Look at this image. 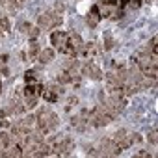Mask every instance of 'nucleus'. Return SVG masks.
<instances>
[{
    "label": "nucleus",
    "mask_w": 158,
    "mask_h": 158,
    "mask_svg": "<svg viewBox=\"0 0 158 158\" xmlns=\"http://www.w3.org/2000/svg\"><path fill=\"white\" fill-rule=\"evenodd\" d=\"M48 156H69L74 149L71 136H47Z\"/></svg>",
    "instance_id": "f257e3e1"
},
{
    "label": "nucleus",
    "mask_w": 158,
    "mask_h": 158,
    "mask_svg": "<svg viewBox=\"0 0 158 158\" xmlns=\"http://www.w3.org/2000/svg\"><path fill=\"white\" fill-rule=\"evenodd\" d=\"M35 117H37V127H39V130H41L45 136H50V134L58 128V125H60L58 115H56L50 108H41Z\"/></svg>",
    "instance_id": "f03ea898"
},
{
    "label": "nucleus",
    "mask_w": 158,
    "mask_h": 158,
    "mask_svg": "<svg viewBox=\"0 0 158 158\" xmlns=\"http://www.w3.org/2000/svg\"><path fill=\"white\" fill-rule=\"evenodd\" d=\"M110 138L115 141V145H117L121 151H125V149L132 147L134 143L141 141V136H139L138 132H130V130H127V128H119V130H115Z\"/></svg>",
    "instance_id": "7ed1b4c3"
},
{
    "label": "nucleus",
    "mask_w": 158,
    "mask_h": 158,
    "mask_svg": "<svg viewBox=\"0 0 158 158\" xmlns=\"http://www.w3.org/2000/svg\"><path fill=\"white\" fill-rule=\"evenodd\" d=\"M61 13L60 11H56V10H48V11H45V13H41L39 17H37V26L41 28V30H54V28H58L60 24H61Z\"/></svg>",
    "instance_id": "20e7f679"
},
{
    "label": "nucleus",
    "mask_w": 158,
    "mask_h": 158,
    "mask_svg": "<svg viewBox=\"0 0 158 158\" xmlns=\"http://www.w3.org/2000/svg\"><path fill=\"white\" fill-rule=\"evenodd\" d=\"M43 84L41 82H35V84H26L23 88V99H24V104H26V110L28 108H34L43 93Z\"/></svg>",
    "instance_id": "39448f33"
},
{
    "label": "nucleus",
    "mask_w": 158,
    "mask_h": 158,
    "mask_svg": "<svg viewBox=\"0 0 158 158\" xmlns=\"http://www.w3.org/2000/svg\"><path fill=\"white\" fill-rule=\"evenodd\" d=\"M88 121H89V127L101 128V127H106L108 123H112V117H110V115L104 112V108L99 104V106H95V108L89 110V117H88Z\"/></svg>",
    "instance_id": "423d86ee"
},
{
    "label": "nucleus",
    "mask_w": 158,
    "mask_h": 158,
    "mask_svg": "<svg viewBox=\"0 0 158 158\" xmlns=\"http://www.w3.org/2000/svg\"><path fill=\"white\" fill-rule=\"evenodd\" d=\"M80 71H82V76L89 78V80H102V78H104V74H102L101 67H99L93 60L84 61V63L80 65Z\"/></svg>",
    "instance_id": "0eeeda50"
},
{
    "label": "nucleus",
    "mask_w": 158,
    "mask_h": 158,
    "mask_svg": "<svg viewBox=\"0 0 158 158\" xmlns=\"http://www.w3.org/2000/svg\"><path fill=\"white\" fill-rule=\"evenodd\" d=\"M101 56H102V47L95 41L84 43V47L78 52V58H84V60H95V58H101Z\"/></svg>",
    "instance_id": "6e6552de"
},
{
    "label": "nucleus",
    "mask_w": 158,
    "mask_h": 158,
    "mask_svg": "<svg viewBox=\"0 0 158 158\" xmlns=\"http://www.w3.org/2000/svg\"><path fill=\"white\" fill-rule=\"evenodd\" d=\"M61 91H63V89H61V84H58V82H54V84H47V86L43 88L41 97H43L47 102L54 104V102H58V99H60Z\"/></svg>",
    "instance_id": "1a4fd4ad"
},
{
    "label": "nucleus",
    "mask_w": 158,
    "mask_h": 158,
    "mask_svg": "<svg viewBox=\"0 0 158 158\" xmlns=\"http://www.w3.org/2000/svg\"><path fill=\"white\" fill-rule=\"evenodd\" d=\"M88 117H89V110H88V108H82L80 112H78V115H73L71 125H73L78 132H86V130H88V127H89Z\"/></svg>",
    "instance_id": "9d476101"
},
{
    "label": "nucleus",
    "mask_w": 158,
    "mask_h": 158,
    "mask_svg": "<svg viewBox=\"0 0 158 158\" xmlns=\"http://www.w3.org/2000/svg\"><path fill=\"white\" fill-rule=\"evenodd\" d=\"M99 154H102V156H117V154H121V149L115 145V141L112 139V138H104V139H101V143H99Z\"/></svg>",
    "instance_id": "9b49d317"
},
{
    "label": "nucleus",
    "mask_w": 158,
    "mask_h": 158,
    "mask_svg": "<svg viewBox=\"0 0 158 158\" xmlns=\"http://www.w3.org/2000/svg\"><path fill=\"white\" fill-rule=\"evenodd\" d=\"M67 32H63V30H56V32H52V35H50V43H52V47H56L58 50H61V47L65 45V41H67Z\"/></svg>",
    "instance_id": "f8f14e48"
},
{
    "label": "nucleus",
    "mask_w": 158,
    "mask_h": 158,
    "mask_svg": "<svg viewBox=\"0 0 158 158\" xmlns=\"http://www.w3.org/2000/svg\"><path fill=\"white\" fill-rule=\"evenodd\" d=\"M99 21H101V11H99V4H95V6H91L89 15H88L86 23H88V26H89V28H95V26L99 24Z\"/></svg>",
    "instance_id": "ddd939ff"
},
{
    "label": "nucleus",
    "mask_w": 158,
    "mask_h": 158,
    "mask_svg": "<svg viewBox=\"0 0 158 158\" xmlns=\"http://www.w3.org/2000/svg\"><path fill=\"white\" fill-rule=\"evenodd\" d=\"M106 88H108V91L110 89H121L123 88V84H121V80L115 76V73H106Z\"/></svg>",
    "instance_id": "4468645a"
},
{
    "label": "nucleus",
    "mask_w": 158,
    "mask_h": 158,
    "mask_svg": "<svg viewBox=\"0 0 158 158\" xmlns=\"http://www.w3.org/2000/svg\"><path fill=\"white\" fill-rule=\"evenodd\" d=\"M54 56H56V52H54L52 48H43V50L37 54V60H39V63L47 65V63H50V61L54 60Z\"/></svg>",
    "instance_id": "2eb2a0df"
},
{
    "label": "nucleus",
    "mask_w": 158,
    "mask_h": 158,
    "mask_svg": "<svg viewBox=\"0 0 158 158\" xmlns=\"http://www.w3.org/2000/svg\"><path fill=\"white\" fill-rule=\"evenodd\" d=\"M19 6H21V0H2V8L8 11V13H17V10H19Z\"/></svg>",
    "instance_id": "dca6fc26"
},
{
    "label": "nucleus",
    "mask_w": 158,
    "mask_h": 158,
    "mask_svg": "<svg viewBox=\"0 0 158 158\" xmlns=\"http://www.w3.org/2000/svg\"><path fill=\"white\" fill-rule=\"evenodd\" d=\"M39 73L35 71V69H28L26 73H24V82L26 84H35V82H39V76H37Z\"/></svg>",
    "instance_id": "f3484780"
},
{
    "label": "nucleus",
    "mask_w": 158,
    "mask_h": 158,
    "mask_svg": "<svg viewBox=\"0 0 158 158\" xmlns=\"http://www.w3.org/2000/svg\"><path fill=\"white\" fill-rule=\"evenodd\" d=\"M39 52H41V48H39L37 41H35V39H30V47H28V56H30V60H35Z\"/></svg>",
    "instance_id": "a211bd4d"
},
{
    "label": "nucleus",
    "mask_w": 158,
    "mask_h": 158,
    "mask_svg": "<svg viewBox=\"0 0 158 158\" xmlns=\"http://www.w3.org/2000/svg\"><path fill=\"white\" fill-rule=\"evenodd\" d=\"M56 82H58V84H61V86H65V84H71V78H69V73L61 69V71L58 73V76H56Z\"/></svg>",
    "instance_id": "6ab92c4d"
},
{
    "label": "nucleus",
    "mask_w": 158,
    "mask_h": 158,
    "mask_svg": "<svg viewBox=\"0 0 158 158\" xmlns=\"http://www.w3.org/2000/svg\"><path fill=\"white\" fill-rule=\"evenodd\" d=\"M114 37H112V34L110 32H106L104 34V47H102V50H112L114 48Z\"/></svg>",
    "instance_id": "aec40b11"
},
{
    "label": "nucleus",
    "mask_w": 158,
    "mask_h": 158,
    "mask_svg": "<svg viewBox=\"0 0 158 158\" xmlns=\"http://www.w3.org/2000/svg\"><path fill=\"white\" fill-rule=\"evenodd\" d=\"M141 4H143V0H128L127 2V11H136V10L141 8Z\"/></svg>",
    "instance_id": "412c9836"
},
{
    "label": "nucleus",
    "mask_w": 158,
    "mask_h": 158,
    "mask_svg": "<svg viewBox=\"0 0 158 158\" xmlns=\"http://www.w3.org/2000/svg\"><path fill=\"white\" fill-rule=\"evenodd\" d=\"M156 136H158V132H156V127H154V128H152V130L149 132V136H147V139H149V141H151L152 145H156V143H158V138H156Z\"/></svg>",
    "instance_id": "4be33fe9"
},
{
    "label": "nucleus",
    "mask_w": 158,
    "mask_h": 158,
    "mask_svg": "<svg viewBox=\"0 0 158 158\" xmlns=\"http://www.w3.org/2000/svg\"><path fill=\"white\" fill-rule=\"evenodd\" d=\"M74 106H78V99H76V97H71V99L67 101V106H65V110H67V112H71Z\"/></svg>",
    "instance_id": "5701e85b"
},
{
    "label": "nucleus",
    "mask_w": 158,
    "mask_h": 158,
    "mask_svg": "<svg viewBox=\"0 0 158 158\" xmlns=\"http://www.w3.org/2000/svg\"><path fill=\"white\" fill-rule=\"evenodd\" d=\"M19 30L28 34V32L32 30V24H30V23H26V21H23V23H19Z\"/></svg>",
    "instance_id": "b1692460"
},
{
    "label": "nucleus",
    "mask_w": 158,
    "mask_h": 158,
    "mask_svg": "<svg viewBox=\"0 0 158 158\" xmlns=\"http://www.w3.org/2000/svg\"><path fill=\"white\" fill-rule=\"evenodd\" d=\"M39 32H41V28L37 26V28H32L30 32H28V35H30V39H37V35H39Z\"/></svg>",
    "instance_id": "393cba45"
},
{
    "label": "nucleus",
    "mask_w": 158,
    "mask_h": 158,
    "mask_svg": "<svg viewBox=\"0 0 158 158\" xmlns=\"http://www.w3.org/2000/svg\"><path fill=\"white\" fill-rule=\"evenodd\" d=\"M6 127H11V123L6 117H0V128H6Z\"/></svg>",
    "instance_id": "a878e982"
},
{
    "label": "nucleus",
    "mask_w": 158,
    "mask_h": 158,
    "mask_svg": "<svg viewBox=\"0 0 158 158\" xmlns=\"http://www.w3.org/2000/svg\"><path fill=\"white\" fill-rule=\"evenodd\" d=\"M8 60H10L8 54H0V65H8Z\"/></svg>",
    "instance_id": "bb28decb"
},
{
    "label": "nucleus",
    "mask_w": 158,
    "mask_h": 158,
    "mask_svg": "<svg viewBox=\"0 0 158 158\" xmlns=\"http://www.w3.org/2000/svg\"><path fill=\"white\" fill-rule=\"evenodd\" d=\"M136 156H139V158H141V156L149 158V156H151V152H147V151H138V152H136Z\"/></svg>",
    "instance_id": "cd10ccee"
},
{
    "label": "nucleus",
    "mask_w": 158,
    "mask_h": 158,
    "mask_svg": "<svg viewBox=\"0 0 158 158\" xmlns=\"http://www.w3.org/2000/svg\"><path fill=\"white\" fill-rule=\"evenodd\" d=\"M0 10H2V0H0Z\"/></svg>",
    "instance_id": "c85d7f7f"
},
{
    "label": "nucleus",
    "mask_w": 158,
    "mask_h": 158,
    "mask_svg": "<svg viewBox=\"0 0 158 158\" xmlns=\"http://www.w3.org/2000/svg\"><path fill=\"white\" fill-rule=\"evenodd\" d=\"M0 91H2V82H0Z\"/></svg>",
    "instance_id": "c756f323"
},
{
    "label": "nucleus",
    "mask_w": 158,
    "mask_h": 158,
    "mask_svg": "<svg viewBox=\"0 0 158 158\" xmlns=\"http://www.w3.org/2000/svg\"><path fill=\"white\" fill-rule=\"evenodd\" d=\"M21 2H23V0H21Z\"/></svg>",
    "instance_id": "7c9ffc66"
}]
</instances>
